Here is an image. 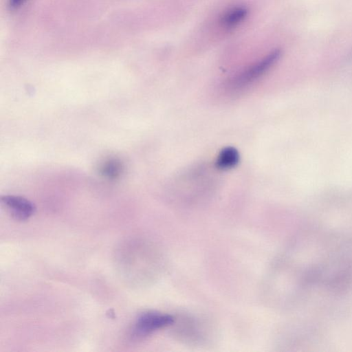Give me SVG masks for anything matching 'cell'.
Wrapping results in <instances>:
<instances>
[{
	"label": "cell",
	"instance_id": "5b68a950",
	"mask_svg": "<svg viewBox=\"0 0 352 352\" xmlns=\"http://www.w3.org/2000/svg\"><path fill=\"white\" fill-rule=\"evenodd\" d=\"M248 15L243 6H234L226 11L220 18L221 25L227 30L233 29L242 23Z\"/></svg>",
	"mask_w": 352,
	"mask_h": 352
},
{
	"label": "cell",
	"instance_id": "7a4b0ae2",
	"mask_svg": "<svg viewBox=\"0 0 352 352\" xmlns=\"http://www.w3.org/2000/svg\"><path fill=\"white\" fill-rule=\"evenodd\" d=\"M280 54L281 52L279 50L272 51L262 59L236 76L231 81V87L234 89H240L253 82L275 65Z\"/></svg>",
	"mask_w": 352,
	"mask_h": 352
},
{
	"label": "cell",
	"instance_id": "3957f363",
	"mask_svg": "<svg viewBox=\"0 0 352 352\" xmlns=\"http://www.w3.org/2000/svg\"><path fill=\"white\" fill-rule=\"evenodd\" d=\"M175 316L157 311L141 314L136 320L133 333L135 336L145 337L164 327H171Z\"/></svg>",
	"mask_w": 352,
	"mask_h": 352
},
{
	"label": "cell",
	"instance_id": "ba28073f",
	"mask_svg": "<svg viewBox=\"0 0 352 352\" xmlns=\"http://www.w3.org/2000/svg\"><path fill=\"white\" fill-rule=\"evenodd\" d=\"M25 0H10L9 6L11 8H16L24 1Z\"/></svg>",
	"mask_w": 352,
	"mask_h": 352
},
{
	"label": "cell",
	"instance_id": "8992f818",
	"mask_svg": "<svg viewBox=\"0 0 352 352\" xmlns=\"http://www.w3.org/2000/svg\"><path fill=\"white\" fill-rule=\"evenodd\" d=\"M239 161L238 151L232 146L223 148L217 156L216 166L219 169L226 170L234 167Z\"/></svg>",
	"mask_w": 352,
	"mask_h": 352
},
{
	"label": "cell",
	"instance_id": "277c9868",
	"mask_svg": "<svg viewBox=\"0 0 352 352\" xmlns=\"http://www.w3.org/2000/svg\"><path fill=\"white\" fill-rule=\"evenodd\" d=\"M1 201L8 209L11 215L17 220H26L35 212L36 208L28 199L14 195H5L1 197Z\"/></svg>",
	"mask_w": 352,
	"mask_h": 352
},
{
	"label": "cell",
	"instance_id": "6da1fadb",
	"mask_svg": "<svg viewBox=\"0 0 352 352\" xmlns=\"http://www.w3.org/2000/svg\"><path fill=\"white\" fill-rule=\"evenodd\" d=\"M208 324L201 318L191 315L175 316L172 324L174 334L185 342L190 344L202 343L208 338Z\"/></svg>",
	"mask_w": 352,
	"mask_h": 352
},
{
	"label": "cell",
	"instance_id": "52a82bcc",
	"mask_svg": "<svg viewBox=\"0 0 352 352\" xmlns=\"http://www.w3.org/2000/svg\"><path fill=\"white\" fill-rule=\"evenodd\" d=\"M100 173L109 179H116L123 172V164L117 158H110L105 160L100 166Z\"/></svg>",
	"mask_w": 352,
	"mask_h": 352
}]
</instances>
